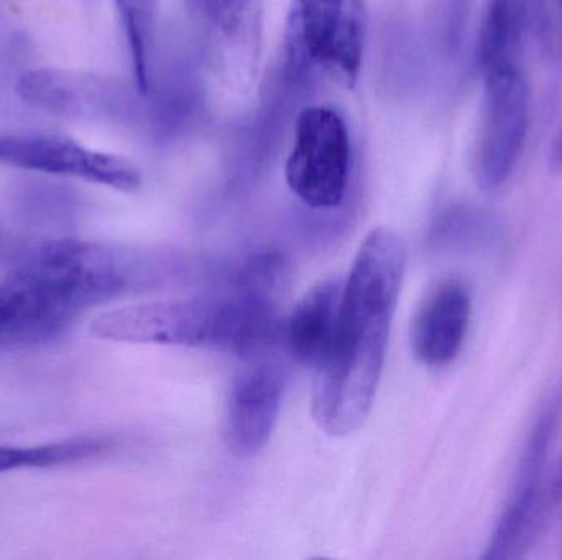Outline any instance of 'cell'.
<instances>
[{
  "label": "cell",
  "mask_w": 562,
  "mask_h": 560,
  "mask_svg": "<svg viewBox=\"0 0 562 560\" xmlns=\"http://www.w3.org/2000/svg\"><path fill=\"white\" fill-rule=\"evenodd\" d=\"M405 265V247L386 227L372 230L353 260L333 344L314 380L313 418L330 436H349L369 418Z\"/></svg>",
  "instance_id": "6da1fadb"
},
{
  "label": "cell",
  "mask_w": 562,
  "mask_h": 560,
  "mask_svg": "<svg viewBox=\"0 0 562 560\" xmlns=\"http://www.w3.org/2000/svg\"><path fill=\"white\" fill-rule=\"evenodd\" d=\"M91 332L122 344L214 348L243 361L283 345L276 299L234 286L227 295L114 309L94 319Z\"/></svg>",
  "instance_id": "7a4b0ae2"
},
{
  "label": "cell",
  "mask_w": 562,
  "mask_h": 560,
  "mask_svg": "<svg viewBox=\"0 0 562 560\" xmlns=\"http://www.w3.org/2000/svg\"><path fill=\"white\" fill-rule=\"evenodd\" d=\"M94 306L99 293L86 270L55 242L40 243L0 282V352L48 344Z\"/></svg>",
  "instance_id": "3957f363"
},
{
  "label": "cell",
  "mask_w": 562,
  "mask_h": 560,
  "mask_svg": "<svg viewBox=\"0 0 562 560\" xmlns=\"http://www.w3.org/2000/svg\"><path fill=\"white\" fill-rule=\"evenodd\" d=\"M188 16L211 89L247 101L259 84L263 0H187Z\"/></svg>",
  "instance_id": "277c9868"
},
{
  "label": "cell",
  "mask_w": 562,
  "mask_h": 560,
  "mask_svg": "<svg viewBox=\"0 0 562 560\" xmlns=\"http://www.w3.org/2000/svg\"><path fill=\"white\" fill-rule=\"evenodd\" d=\"M352 145L342 115L329 105L300 112L284 178L294 196L313 210L337 209L349 187Z\"/></svg>",
  "instance_id": "5b68a950"
},
{
  "label": "cell",
  "mask_w": 562,
  "mask_h": 560,
  "mask_svg": "<svg viewBox=\"0 0 562 560\" xmlns=\"http://www.w3.org/2000/svg\"><path fill=\"white\" fill-rule=\"evenodd\" d=\"M562 400L551 401L531 427L518 460L514 487L495 523L487 549V560L520 559L537 542L553 506L551 480L548 479L551 446L561 416Z\"/></svg>",
  "instance_id": "8992f818"
},
{
  "label": "cell",
  "mask_w": 562,
  "mask_h": 560,
  "mask_svg": "<svg viewBox=\"0 0 562 560\" xmlns=\"http://www.w3.org/2000/svg\"><path fill=\"white\" fill-rule=\"evenodd\" d=\"M484 108L475 151V176L482 190L497 191L520 163L531 121V92L525 65L482 71Z\"/></svg>",
  "instance_id": "52a82bcc"
},
{
  "label": "cell",
  "mask_w": 562,
  "mask_h": 560,
  "mask_svg": "<svg viewBox=\"0 0 562 560\" xmlns=\"http://www.w3.org/2000/svg\"><path fill=\"white\" fill-rule=\"evenodd\" d=\"M291 22L304 58L333 81L353 88L366 55L363 0H291Z\"/></svg>",
  "instance_id": "ba28073f"
},
{
  "label": "cell",
  "mask_w": 562,
  "mask_h": 560,
  "mask_svg": "<svg viewBox=\"0 0 562 560\" xmlns=\"http://www.w3.org/2000/svg\"><path fill=\"white\" fill-rule=\"evenodd\" d=\"M0 164L48 174L76 178L88 183L134 193L142 186V173L127 158L86 147L55 134H0Z\"/></svg>",
  "instance_id": "9c48e42d"
},
{
  "label": "cell",
  "mask_w": 562,
  "mask_h": 560,
  "mask_svg": "<svg viewBox=\"0 0 562 560\" xmlns=\"http://www.w3.org/2000/svg\"><path fill=\"white\" fill-rule=\"evenodd\" d=\"M279 348L244 358L246 364L234 378L227 401L226 437L237 457L259 454L276 430L286 385V367L277 354Z\"/></svg>",
  "instance_id": "30bf717a"
},
{
  "label": "cell",
  "mask_w": 562,
  "mask_h": 560,
  "mask_svg": "<svg viewBox=\"0 0 562 560\" xmlns=\"http://www.w3.org/2000/svg\"><path fill=\"white\" fill-rule=\"evenodd\" d=\"M472 319V295L461 279L449 278L439 283L413 324V352L426 367L442 368L451 365L461 354L468 339Z\"/></svg>",
  "instance_id": "8fae6325"
},
{
  "label": "cell",
  "mask_w": 562,
  "mask_h": 560,
  "mask_svg": "<svg viewBox=\"0 0 562 560\" xmlns=\"http://www.w3.org/2000/svg\"><path fill=\"white\" fill-rule=\"evenodd\" d=\"M342 288L337 279L314 286L283 324L284 351L297 364L316 370L329 352L339 319Z\"/></svg>",
  "instance_id": "7c38bea8"
},
{
  "label": "cell",
  "mask_w": 562,
  "mask_h": 560,
  "mask_svg": "<svg viewBox=\"0 0 562 560\" xmlns=\"http://www.w3.org/2000/svg\"><path fill=\"white\" fill-rule=\"evenodd\" d=\"M531 26V0H487L479 30V71L525 62Z\"/></svg>",
  "instance_id": "4fadbf2b"
},
{
  "label": "cell",
  "mask_w": 562,
  "mask_h": 560,
  "mask_svg": "<svg viewBox=\"0 0 562 560\" xmlns=\"http://www.w3.org/2000/svg\"><path fill=\"white\" fill-rule=\"evenodd\" d=\"M127 39L135 85L147 95L154 84V55L157 43L160 0H114Z\"/></svg>",
  "instance_id": "5bb4252c"
},
{
  "label": "cell",
  "mask_w": 562,
  "mask_h": 560,
  "mask_svg": "<svg viewBox=\"0 0 562 560\" xmlns=\"http://www.w3.org/2000/svg\"><path fill=\"white\" fill-rule=\"evenodd\" d=\"M109 436H79L32 447L0 446V473L16 469H52L72 466L114 450Z\"/></svg>",
  "instance_id": "9a60e30c"
},
{
  "label": "cell",
  "mask_w": 562,
  "mask_h": 560,
  "mask_svg": "<svg viewBox=\"0 0 562 560\" xmlns=\"http://www.w3.org/2000/svg\"><path fill=\"white\" fill-rule=\"evenodd\" d=\"M505 224L494 210L465 207L456 210L438 230V243L461 252H484L504 240Z\"/></svg>",
  "instance_id": "2e32d148"
},
{
  "label": "cell",
  "mask_w": 562,
  "mask_h": 560,
  "mask_svg": "<svg viewBox=\"0 0 562 560\" xmlns=\"http://www.w3.org/2000/svg\"><path fill=\"white\" fill-rule=\"evenodd\" d=\"M445 32L451 45H458L464 32L465 20H468L469 5L471 0H445Z\"/></svg>",
  "instance_id": "e0dca14e"
},
{
  "label": "cell",
  "mask_w": 562,
  "mask_h": 560,
  "mask_svg": "<svg viewBox=\"0 0 562 560\" xmlns=\"http://www.w3.org/2000/svg\"><path fill=\"white\" fill-rule=\"evenodd\" d=\"M551 500L554 508H560L562 512V459L558 464L557 472L551 477Z\"/></svg>",
  "instance_id": "ac0fdd59"
},
{
  "label": "cell",
  "mask_w": 562,
  "mask_h": 560,
  "mask_svg": "<svg viewBox=\"0 0 562 560\" xmlns=\"http://www.w3.org/2000/svg\"><path fill=\"white\" fill-rule=\"evenodd\" d=\"M551 167L554 171L562 173V128L554 141L553 153H551Z\"/></svg>",
  "instance_id": "d6986e66"
}]
</instances>
